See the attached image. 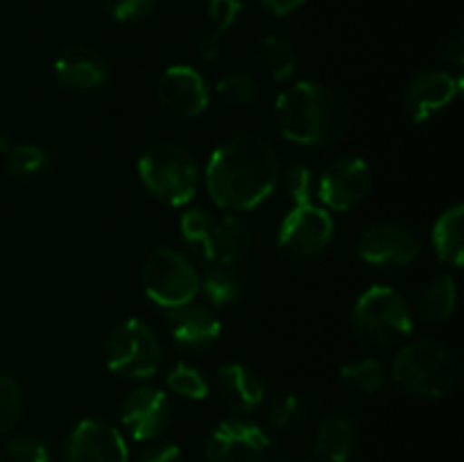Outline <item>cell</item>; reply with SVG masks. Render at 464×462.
<instances>
[{
	"label": "cell",
	"mask_w": 464,
	"mask_h": 462,
	"mask_svg": "<svg viewBox=\"0 0 464 462\" xmlns=\"http://www.w3.org/2000/svg\"><path fill=\"white\" fill-rule=\"evenodd\" d=\"M9 145H12V143H7V139H5V136L0 134V149H3V152H7Z\"/></svg>",
	"instance_id": "obj_41"
},
{
	"label": "cell",
	"mask_w": 464,
	"mask_h": 462,
	"mask_svg": "<svg viewBox=\"0 0 464 462\" xmlns=\"http://www.w3.org/2000/svg\"><path fill=\"white\" fill-rule=\"evenodd\" d=\"M168 324H170L172 342L186 353H204L222 335L220 317L211 311V306L202 303H186V306L168 311Z\"/></svg>",
	"instance_id": "obj_16"
},
{
	"label": "cell",
	"mask_w": 464,
	"mask_h": 462,
	"mask_svg": "<svg viewBox=\"0 0 464 462\" xmlns=\"http://www.w3.org/2000/svg\"><path fill=\"white\" fill-rule=\"evenodd\" d=\"M304 3H306V0H261V5L272 14V16H288L290 12L302 7Z\"/></svg>",
	"instance_id": "obj_39"
},
{
	"label": "cell",
	"mask_w": 464,
	"mask_h": 462,
	"mask_svg": "<svg viewBox=\"0 0 464 462\" xmlns=\"http://www.w3.org/2000/svg\"><path fill=\"white\" fill-rule=\"evenodd\" d=\"M442 57L444 62L451 63L453 68H460L464 63V34L462 30H458L451 39H447L442 50Z\"/></svg>",
	"instance_id": "obj_37"
},
{
	"label": "cell",
	"mask_w": 464,
	"mask_h": 462,
	"mask_svg": "<svg viewBox=\"0 0 464 462\" xmlns=\"http://www.w3.org/2000/svg\"><path fill=\"white\" fill-rule=\"evenodd\" d=\"M140 281L150 302L166 313L195 302L199 293L198 270L184 254L172 247H157L148 254Z\"/></svg>",
	"instance_id": "obj_7"
},
{
	"label": "cell",
	"mask_w": 464,
	"mask_h": 462,
	"mask_svg": "<svg viewBox=\"0 0 464 462\" xmlns=\"http://www.w3.org/2000/svg\"><path fill=\"white\" fill-rule=\"evenodd\" d=\"M276 125L284 139L304 148H326L349 130L347 102L338 91L320 82L302 80L276 98Z\"/></svg>",
	"instance_id": "obj_2"
},
{
	"label": "cell",
	"mask_w": 464,
	"mask_h": 462,
	"mask_svg": "<svg viewBox=\"0 0 464 462\" xmlns=\"http://www.w3.org/2000/svg\"><path fill=\"white\" fill-rule=\"evenodd\" d=\"M458 306V285L451 274L438 276L430 285H426L420 299V311L426 322H447Z\"/></svg>",
	"instance_id": "obj_24"
},
{
	"label": "cell",
	"mask_w": 464,
	"mask_h": 462,
	"mask_svg": "<svg viewBox=\"0 0 464 462\" xmlns=\"http://www.w3.org/2000/svg\"><path fill=\"white\" fill-rule=\"evenodd\" d=\"M7 456L12 462H50V451L45 442L36 435H16L7 444Z\"/></svg>",
	"instance_id": "obj_33"
},
{
	"label": "cell",
	"mask_w": 464,
	"mask_h": 462,
	"mask_svg": "<svg viewBox=\"0 0 464 462\" xmlns=\"http://www.w3.org/2000/svg\"><path fill=\"white\" fill-rule=\"evenodd\" d=\"M7 157H5V168L16 179H32L45 172L48 168V154L44 148L34 143H18L9 145Z\"/></svg>",
	"instance_id": "obj_27"
},
{
	"label": "cell",
	"mask_w": 464,
	"mask_h": 462,
	"mask_svg": "<svg viewBox=\"0 0 464 462\" xmlns=\"http://www.w3.org/2000/svg\"><path fill=\"white\" fill-rule=\"evenodd\" d=\"M281 181L293 199V204H306L317 190V177L313 168L304 161H290L288 166L281 168Z\"/></svg>",
	"instance_id": "obj_29"
},
{
	"label": "cell",
	"mask_w": 464,
	"mask_h": 462,
	"mask_svg": "<svg viewBox=\"0 0 464 462\" xmlns=\"http://www.w3.org/2000/svg\"><path fill=\"white\" fill-rule=\"evenodd\" d=\"M166 383L170 392L177 397L190 399V401H202L208 394V380L199 367L188 365V362H177L166 376Z\"/></svg>",
	"instance_id": "obj_28"
},
{
	"label": "cell",
	"mask_w": 464,
	"mask_h": 462,
	"mask_svg": "<svg viewBox=\"0 0 464 462\" xmlns=\"http://www.w3.org/2000/svg\"><path fill=\"white\" fill-rule=\"evenodd\" d=\"M352 329L362 342L392 349L411 338L412 311L399 290L390 285H372L353 303Z\"/></svg>",
	"instance_id": "obj_5"
},
{
	"label": "cell",
	"mask_w": 464,
	"mask_h": 462,
	"mask_svg": "<svg viewBox=\"0 0 464 462\" xmlns=\"http://www.w3.org/2000/svg\"><path fill=\"white\" fill-rule=\"evenodd\" d=\"M216 217L204 208H188L179 220L181 238L190 252L198 254L202 261L208 263V245H211V231Z\"/></svg>",
	"instance_id": "obj_26"
},
{
	"label": "cell",
	"mask_w": 464,
	"mask_h": 462,
	"mask_svg": "<svg viewBox=\"0 0 464 462\" xmlns=\"http://www.w3.org/2000/svg\"><path fill=\"white\" fill-rule=\"evenodd\" d=\"M202 179L216 207L252 211L279 188L281 159L261 136H231L213 149Z\"/></svg>",
	"instance_id": "obj_1"
},
{
	"label": "cell",
	"mask_w": 464,
	"mask_h": 462,
	"mask_svg": "<svg viewBox=\"0 0 464 462\" xmlns=\"http://www.w3.org/2000/svg\"><path fill=\"white\" fill-rule=\"evenodd\" d=\"M356 444V428L347 415H329L317 426L313 453L322 462H347Z\"/></svg>",
	"instance_id": "obj_20"
},
{
	"label": "cell",
	"mask_w": 464,
	"mask_h": 462,
	"mask_svg": "<svg viewBox=\"0 0 464 462\" xmlns=\"http://www.w3.org/2000/svg\"><path fill=\"white\" fill-rule=\"evenodd\" d=\"M23 412V394L16 380L0 371V435L9 433L18 424Z\"/></svg>",
	"instance_id": "obj_30"
},
{
	"label": "cell",
	"mask_w": 464,
	"mask_h": 462,
	"mask_svg": "<svg viewBox=\"0 0 464 462\" xmlns=\"http://www.w3.org/2000/svg\"><path fill=\"white\" fill-rule=\"evenodd\" d=\"M243 12V0H208V18L213 23V32L231 30Z\"/></svg>",
	"instance_id": "obj_35"
},
{
	"label": "cell",
	"mask_w": 464,
	"mask_h": 462,
	"mask_svg": "<svg viewBox=\"0 0 464 462\" xmlns=\"http://www.w3.org/2000/svg\"><path fill=\"white\" fill-rule=\"evenodd\" d=\"M372 168L361 157H340L331 161L317 177L315 195L324 208L349 211L356 208L372 190Z\"/></svg>",
	"instance_id": "obj_10"
},
{
	"label": "cell",
	"mask_w": 464,
	"mask_h": 462,
	"mask_svg": "<svg viewBox=\"0 0 464 462\" xmlns=\"http://www.w3.org/2000/svg\"><path fill=\"white\" fill-rule=\"evenodd\" d=\"M159 0H102L109 16L118 23H136L148 16Z\"/></svg>",
	"instance_id": "obj_34"
},
{
	"label": "cell",
	"mask_w": 464,
	"mask_h": 462,
	"mask_svg": "<svg viewBox=\"0 0 464 462\" xmlns=\"http://www.w3.org/2000/svg\"><path fill=\"white\" fill-rule=\"evenodd\" d=\"M0 462H5V457H3V451H0Z\"/></svg>",
	"instance_id": "obj_42"
},
{
	"label": "cell",
	"mask_w": 464,
	"mask_h": 462,
	"mask_svg": "<svg viewBox=\"0 0 464 462\" xmlns=\"http://www.w3.org/2000/svg\"><path fill=\"white\" fill-rule=\"evenodd\" d=\"M216 388L222 401L236 412L256 410L266 399L261 376L243 362H222L216 370Z\"/></svg>",
	"instance_id": "obj_18"
},
{
	"label": "cell",
	"mask_w": 464,
	"mask_h": 462,
	"mask_svg": "<svg viewBox=\"0 0 464 462\" xmlns=\"http://www.w3.org/2000/svg\"><path fill=\"white\" fill-rule=\"evenodd\" d=\"M276 462H308V460H304V457H295V456H285V457H279V460Z\"/></svg>",
	"instance_id": "obj_40"
},
{
	"label": "cell",
	"mask_w": 464,
	"mask_h": 462,
	"mask_svg": "<svg viewBox=\"0 0 464 462\" xmlns=\"http://www.w3.org/2000/svg\"><path fill=\"white\" fill-rule=\"evenodd\" d=\"M270 451V438L247 419H225L211 430L204 444L207 462H263Z\"/></svg>",
	"instance_id": "obj_11"
},
{
	"label": "cell",
	"mask_w": 464,
	"mask_h": 462,
	"mask_svg": "<svg viewBox=\"0 0 464 462\" xmlns=\"http://www.w3.org/2000/svg\"><path fill=\"white\" fill-rule=\"evenodd\" d=\"M304 412H306V403H304V399L299 397V394H281V397H276L275 401H272L270 410H267V421H270V426H275V428H288V426L297 424L299 419L304 417Z\"/></svg>",
	"instance_id": "obj_32"
},
{
	"label": "cell",
	"mask_w": 464,
	"mask_h": 462,
	"mask_svg": "<svg viewBox=\"0 0 464 462\" xmlns=\"http://www.w3.org/2000/svg\"><path fill=\"white\" fill-rule=\"evenodd\" d=\"M392 379L399 388L415 397L440 399L456 385V358L435 340L406 342L392 361Z\"/></svg>",
	"instance_id": "obj_4"
},
{
	"label": "cell",
	"mask_w": 464,
	"mask_h": 462,
	"mask_svg": "<svg viewBox=\"0 0 464 462\" xmlns=\"http://www.w3.org/2000/svg\"><path fill=\"white\" fill-rule=\"evenodd\" d=\"M334 240V217L324 207L306 202L293 204L276 231V247L295 261L320 256Z\"/></svg>",
	"instance_id": "obj_8"
},
{
	"label": "cell",
	"mask_w": 464,
	"mask_h": 462,
	"mask_svg": "<svg viewBox=\"0 0 464 462\" xmlns=\"http://www.w3.org/2000/svg\"><path fill=\"white\" fill-rule=\"evenodd\" d=\"M136 168L145 188L166 207H186L202 184L198 159L177 143L150 145Z\"/></svg>",
	"instance_id": "obj_3"
},
{
	"label": "cell",
	"mask_w": 464,
	"mask_h": 462,
	"mask_svg": "<svg viewBox=\"0 0 464 462\" xmlns=\"http://www.w3.org/2000/svg\"><path fill=\"white\" fill-rule=\"evenodd\" d=\"M134 462H181V448L172 442H152L139 453Z\"/></svg>",
	"instance_id": "obj_36"
},
{
	"label": "cell",
	"mask_w": 464,
	"mask_h": 462,
	"mask_svg": "<svg viewBox=\"0 0 464 462\" xmlns=\"http://www.w3.org/2000/svg\"><path fill=\"white\" fill-rule=\"evenodd\" d=\"M163 349L157 333L143 320L127 317L111 326L104 340V361L121 379L143 380L159 371Z\"/></svg>",
	"instance_id": "obj_6"
},
{
	"label": "cell",
	"mask_w": 464,
	"mask_h": 462,
	"mask_svg": "<svg viewBox=\"0 0 464 462\" xmlns=\"http://www.w3.org/2000/svg\"><path fill=\"white\" fill-rule=\"evenodd\" d=\"M157 102L163 111L181 120L199 118L208 107V84L202 72L193 66H170L161 72L157 82Z\"/></svg>",
	"instance_id": "obj_12"
},
{
	"label": "cell",
	"mask_w": 464,
	"mask_h": 462,
	"mask_svg": "<svg viewBox=\"0 0 464 462\" xmlns=\"http://www.w3.org/2000/svg\"><path fill=\"white\" fill-rule=\"evenodd\" d=\"M222 50V34H218V32H208V34L202 36V41H199V57L204 59V62H213V59L220 54Z\"/></svg>",
	"instance_id": "obj_38"
},
{
	"label": "cell",
	"mask_w": 464,
	"mask_h": 462,
	"mask_svg": "<svg viewBox=\"0 0 464 462\" xmlns=\"http://www.w3.org/2000/svg\"><path fill=\"white\" fill-rule=\"evenodd\" d=\"M63 462H130L125 435L104 419H82L71 428Z\"/></svg>",
	"instance_id": "obj_13"
},
{
	"label": "cell",
	"mask_w": 464,
	"mask_h": 462,
	"mask_svg": "<svg viewBox=\"0 0 464 462\" xmlns=\"http://www.w3.org/2000/svg\"><path fill=\"white\" fill-rule=\"evenodd\" d=\"M460 93V80L453 72L440 68H426L403 89V107L412 122H426L449 107Z\"/></svg>",
	"instance_id": "obj_15"
},
{
	"label": "cell",
	"mask_w": 464,
	"mask_h": 462,
	"mask_svg": "<svg viewBox=\"0 0 464 462\" xmlns=\"http://www.w3.org/2000/svg\"><path fill=\"white\" fill-rule=\"evenodd\" d=\"M199 293L204 294L211 306L222 308L238 303L247 293V284L243 276L236 272L234 265H220V263H208L207 272L199 276Z\"/></svg>",
	"instance_id": "obj_22"
},
{
	"label": "cell",
	"mask_w": 464,
	"mask_h": 462,
	"mask_svg": "<svg viewBox=\"0 0 464 462\" xmlns=\"http://www.w3.org/2000/svg\"><path fill=\"white\" fill-rule=\"evenodd\" d=\"M252 252V229L238 213H225L216 217L208 245V263L238 265Z\"/></svg>",
	"instance_id": "obj_19"
},
{
	"label": "cell",
	"mask_w": 464,
	"mask_h": 462,
	"mask_svg": "<svg viewBox=\"0 0 464 462\" xmlns=\"http://www.w3.org/2000/svg\"><path fill=\"white\" fill-rule=\"evenodd\" d=\"M340 379L356 392L376 394L385 385L388 374L376 358H353L340 367Z\"/></svg>",
	"instance_id": "obj_25"
},
{
	"label": "cell",
	"mask_w": 464,
	"mask_h": 462,
	"mask_svg": "<svg viewBox=\"0 0 464 462\" xmlns=\"http://www.w3.org/2000/svg\"><path fill=\"white\" fill-rule=\"evenodd\" d=\"M54 77L72 93H91L107 82V59L91 45H68L54 59Z\"/></svg>",
	"instance_id": "obj_17"
},
{
	"label": "cell",
	"mask_w": 464,
	"mask_h": 462,
	"mask_svg": "<svg viewBox=\"0 0 464 462\" xmlns=\"http://www.w3.org/2000/svg\"><path fill=\"white\" fill-rule=\"evenodd\" d=\"M464 207L453 204L435 220L433 226V249L440 263L449 267H462L464 261Z\"/></svg>",
	"instance_id": "obj_21"
},
{
	"label": "cell",
	"mask_w": 464,
	"mask_h": 462,
	"mask_svg": "<svg viewBox=\"0 0 464 462\" xmlns=\"http://www.w3.org/2000/svg\"><path fill=\"white\" fill-rule=\"evenodd\" d=\"M121 421L136 442L157 439L172 421L170 397L152 385H139L122 399Z\"/></svg>",
	"instance_id": "obj_14"
},
{
	"label": "cell",
	"mask_w": 464,
	"mask_h": 462,
	"mask_svg": "<svg viewBox=\"0 0 464 462\" xmlns=\"http://www.w3.org/2000/svg\"><path fill=\"white\" fill-rule=\"evenodd\" d=\"M216 91L227 104L243 107V104L252 102L254 95H256V82L245 72H229V75L220 77Z\"/></svg>",
	"instance_id": "obj_31"
},
{
	"label": "cell",
	"mask_w": 464,
	"mask_h": 462,
	"mask_svg": "<svg viewBox=\"0 0 464 462\" xmlns=\"http://www.w3.org/2000/svg\"><path fill=\"white\" fill-rule=\"evenodd\" d=\"M297 48L284 36H267L256 54V63L263 75L272 82H285L297 71Z\"/></svg>",
	"instance_id": "obj_23"
},
{
	"label": "cell",
	"mask_w": 464,
	"mask_h": 462,
	"mask_svg": "<svg viewBox=\"0 0 464 462\" xmlns=\"http://www.w3.org/2000/svg\"><path fill=\"white\" fill-rule=\"evenodd\" d=\"M356 254L370 265L403 267L420 258L421 238L415 229L399 222H376L361 231Z\"/></svg>",
	"instance_id": "obj_9"
}]
</instances>
